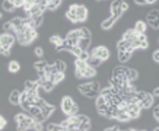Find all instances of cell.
Returning a JSON list of instances; mask_svg holds the SVG:
<instances>
[{"instance_id": "obj_52", "label": "cell", "mask_w": 159, "mask_h": 131, "mask_svg": "<svg viewBox=\"0 0 159 131\" xmlns=\"http://www.w3.org/2000/svg\"><path fill=\"white\" fill-rule=\"evenodd\" d=\"M150 26H152V28L153 29H158V20H153V22H150Z\"/></svg>"}, {"instance_id": "obj_33", "label": "cell", "mask_w": 159, "mask_h": 131, "mask_svg": "<svg viewBox=\"0 0 159 131\" xmlns=\"http://www.w3.org/2000/svg\"><path fill=\"white\" fill-rule=\"evenodd\" d=\"M79 34H80V38H86V39H91L92 38V32L89 31L88 28H79Z\"/></svg>"}, {"instance_id": "obj_13", "label": "cell", "mask_w": 159, "mask_h": 131, "mask_svg": "<svg viewBox=\"0 0 159 131\" xmlns=\"http://www.w3.org/2000/svg\"><path fill=\"white\" fill-rule=\"evenodd\" d=\"M155 101H156V99L152 96V93H148L145 99H142V101L139 102V107L142 108V109H149V108H152V105L155 103Z\"/></svg>"}, {"instance_id": "obj_29", "label": "cell", "mask_w": 159, "mask_h": 131, "mask_svg": "<svg viewBox=\"0 0 159 131\" xmlns=\"http://www.w3.org/2000/svg\"><path fill=\"white\" fill-rule=\"evenodd\" d=\"M101 60H98L97 57H93V55H89V58L86 60V64L89 66V67H92V68H97L98 66H101Z\"/></svg>"}, {"instance_id": "obj_5", "label": "cell", "mask_w": 159, "mask_h": 131, "mask_svg": "<svg viewBox=\"0 0 159 131\" xmlns=\"http://www.w3.org/2000/svg\"><path fill=\"white\" fill-rule=\"evenodd\" d=\"M89 53H91V55L97 57L98 60H101V61H107V60L111 57L110 50H108V47H105V45H98L97 48H93V51H89Z\"/></svg>"}, {"instance_id": "obj_18", "label": "cell", "mask_w": 159, "mask_h": 131, "mask_svg": "<svg viewBox=\"0 0 159 131\" xmlns=\"http://www.w3.org/2000/svg\"><path fill=\"white\" fill-rule=\"evenodd\" d=\"M117 57H118V61H120V63H127V61L131 60L133 53H131V51H118V53H117Z\"/></svg>"}, {"instance_id": "obj_27", "label": "cell", "mask_w": 159, "mask_h": 131, "mask_svg": "<svg viewBox=\"0 0 159 131\" xmlns=\"http://www.w3.org/2000/svg\"><path fill=\"white\" fill-rule=\"evenodd\" d=\"M91 42L92 39H86V38H82L79 42H77V47L82 50V51H89V47H91Z\"/></svg>"}, {"instance_id": "obj_53", "label": "cell", "mask_w": 159, "mask_h": 131, "mask_svg": "<svg viewBox=\"0 0 159 131\" xmlns=\"http://www.w3.org/2000/svg\"><path fill=\"white\" fill-rule=\"evenodd\" d=\"M130 131H145V130H133V128H131Z\"/></svg>"}, {"instance_id": "obj_22", "label": "cell", "mask_w": 159, "mask_h": 131, "mask_svg": "<svg viewBox=\"0 0 159 131\" xmlns=\"http://www.w3.org/2000/svg\"><path fill=\"white\" fill-rule=\"evenodd\" d=\"M38 82L37 80H32V79H29V80H26L25 82V86H24V90H26V92H29V90H37L38 89Z\"/></svg>"}, {"instance_id": "obj_26", "label": "cell", "mask_w": 159, "mask_h": 131, "mask_svg": "<svg viewBox=\"0 0 159 131\" xmlns=\"http://www.w3.org/2000/svg\"><path fill=\"white\" fill-rule=\"evenodd\" d=\"M2 9L5 10V12H7V13H12V12H15V6H13V0L10 2V0H5V2H2Z\"/></svg>"}, {"instance_id": "obj_15", "label": "cell", "mask_w": 159, "mask_h": 131, "mask_svg": "<svg viewBox=\"0 0 159 131\" xmlns=\"http://www.w3.org/2000/svg\"><path fill=\"white\" fill-rule=\"evenodd\" d=\"M9 22H10V25H12V29L15 31V34H18L20 29H22V26H24V20H22L20 16H16L13 19H10Z\"/></svg>"}, {"instance_id": "obj_46", "label": "cell", "mask_w": 159, "mask_h": 131, "mask_svg": "<svg viewBox=\"0 0 159 131\" xmlns=\"http://www.w3.org/2000/svg\"><path fill=\"white\" fill-rule=\"evenodd\" d=\"M6 124H7V121H6V118L3 115H0V130H3L6 127Z\"/></svg>"}, {"instance_id": "obj_9", "label": "cell", "mask_w": 159, "mask_h": 131, "mask_svg": "<svg viewBox=\"0 0 159 131\" xmlns=\"http://www.w3.org/2000/svg\"><path fill=\"white\" fill-rule=\"evenodd\" d=\"M110 12H111V16H112V18H116V19H118L121 15H123V12H121V2L120 0H114V2L111 3Z\"/></svg>"}, {"instance_id": "obj_34", "label": "cell", "mask_w": 159, "mask_h": 131, "mask_svg": "<svg viewBox=\"0 0 159 131\" xmlns=\"http://www.w3.org/2000/svg\"><path fill=\"white\" fill-rule=\"evenodd\" d=\"M146 19H148V22H153V20H158V10H150V12H148V15H146Z\"/></svg>"}, {"instance_id": "obj_2", "label": "cell", "mask_w": 159, "mask_h": 131, "mask_svg": "<svg viewBox=\"0 0 159 131\" xmlns=\"http://www.w3.org/2000/svg\"><path fill=\"white\" fill-rule=\"evenodd\" d=\"M60 108H61V112L64 114L66 116H72V115H76L79 112V105H77L75 99L72 96H63L61 98V102H60Z\"/></svg>"}, {"instance_id": "obj_16", "label": "cell", "mask_w": 159, "mask_h": 131, "mask_svg": "<svg viewBox=\"0 0 159 131\" xmlns=\"http://www.w3.org/2000/svg\"><path fill=\"white\" fill-rule=\"evenodd\" d=\"M116 47H117V53H118V51H131V53H134L133 48H131V42L125 41V39H120V41L117 42Z\"/></svg>"}, {"instance_id": "obj_21", "label": "cell", "mask_w": 159, "mask_h": 131, "mask_svg": "<svg viewBox=\"0 0 159 131\" xmlns=\"http://www.w3.org/2000/svg\"><path fill=\"white\" fill-rule=\"evenodd\" d=\"M7 72L12 73V74H15V73H19L20 72V64H19V61H16V60H12V61H9V64H7Z\"/></svg>"}, {"instance_id": "obj_7", "label": "cell", "mask_w": 159, "mask_h": 131, "mask_svg": "<svg viewBox=\"0 0 159 131\" xmlns=\"http://www.w3.org/2000/svg\"><path fill=\"white\" fill-rule=\"evenodd\" d=\"M15 42H16V37L15 35L6 34V32L0 34V47H9V48H12Z\"/></svg>"}, {"instance_id": "obj_19", "label": "cell", "mask_w": 159, "mask_h": 131, "mask_svg": "<svg viewBox=\"0 0 159 131\" xmlns=\"http://www.w3.org/2000/svg\"><path fill=\"white\" fill-rule=\"evenodd\" d=\"M117 19L116 18H112V16H108V18H105V19L102 20V24H101V28L104 29V31H108V29H111L114 25H116Z\"/></svg>"}, {"instance_id": "obj_50", "label": "cell", "mask_w": 159, "mask_h": 131, "mask_svg": "<svg viewBox=\"0 0 159 131\" xmlns=\"http://www.w3.org/2000/svg\"><path fill=\"white\" fill-rule=\"evenodd\" d=\"M121 128L118 125H114V127H108V128H105L104 131H120Z\"/></svg>"}, {"instance_id": "obj_28", "label": "cell", "mask_w": 159, "mask_h": 131, "mask_svg": "<svg viewBox=\"0 0 159 131\" xmlns=\"http://www.w3.org/2000/svg\"><path fill=\"white\" fill-rule=\"evenodd\" d=\"M61 3L63 2H60V0H50V2H47V7H45V9L54 12V10H57L58 7L61 6Z\"/></svg>"}, {"instance_id": "obj_4", "label": "cell", "mask_w": 159, "mask_h": 131, "mask_svg": "<svg viewBox=\"0 0 159 131\" xmlns=\"http://www.w3.org/2000/svg\"><path fill=\"white\" fill-rule=\"evenodd\" d=\"M77 90L80 93H83V95H86V93L91 92V90L99 92V90H101V86H99V82H97V80H89V82L80 83V85L77 86Z\"/></svg>"}, {"instance_id": "obj_49", "label": "cell", "mask_w": 159, "mask_h": 131, "mask_svg": "<svg viewBox=\"0 0 159 131\" xmlns=\"http://www.w3.org/2000/svg\"><path fill=\"white\" fill-rule=\"evenodd\" d=\"M98 95H99V92H97V90H91V92H88V93H86V96H88V98H97Z\"/></svg>"}, {"instance_id": "obj_48", "label": "cell", "mask_w": 159, "mask_h": 131, "mask_svg": "<svg viewBox=\"0 0 159 131\" xmlns=\"http://www.w3.org/2000/svg\"><path fill=\"white\" fill-rule=\"evenodd\" d=\"M152 58H153L155 63H158V61H159V51H158V50H155L153 53H152Z\"/></svg>"}, {"instance_id": "obj_37", "label": "cell", "mask_w": 159, "mask_h": 131, "mask_svg": "<svg viewBox=\"0 0 159 131\" xmlns=\"http://www.w3.org/2000/svg\"><path fill=\"white\" fill-rule=\"evenodd\" d=\"M35 2H37V0H25V2H24V7H22V10H24V12H28V10L35 5Z\"/></svg>"}, {"instance_id": "obj_36", "label": "cell", "mask_w": 159, "mask_h": 131, "mask_svg": "<svg viewBox=\"0 0 159 131\" xmlns=\"http://www.w3.org/2000/svg\"><path fill=\"white\" fill-rule=\"evenodd\" d=\"M116 120H118V121H121V122H129V121H130L129 115H127L124 111H120V109H118V115H117Z\"/></svg>"}, {"instance_id": "obj_41", "label": "cell", "mask_w": 159, "mask_h": 131, "mask_svg": "<svg viewBox=\"0 0 159 131\" xmlns=\"http://www.w3.org/2000/svg\"><path fill=\"white\" fill-rule=\"evenodd\" d=\"M89 55H91V53H89V51H82V53L79 54V57H76V58L82 60V61H86L88 58H89Z\"/></svg>"}, {"instance_id": "obj_47", "label": "cell", "mask_w": 159, "mask_h": 131, "mask_svg": "<svg viewBox=\"0 0 159 131\" xmlns=\"http://www.w3.org/2000/svg\"><path fill=\"white\" fill-rule=\"evenodd\" d=\"M129 9H130V6H129V3H125V2H121V12L124 13V12H127Z\"/></svg>"}, {"instance_id": "obj_43", "label": "cell", "mask_w": 159, "mask_h": 131, "mask_svg": "<svg viewBox=\"0 0 159 131\" xmlns=\"http://www.w3.org/2000/svg\"><path fill=\"white\" fill-rule=\"evenodd\" d=\"M19 107L22 108V109H24L25 112H28V111H29V108L32 107V105H31V103H29L28 101H24V102H20V103H19Z\"/></svg>"}, {"instance_id": "obj_32", "label": "cell", "mask_w": 159, "mask_h": 131, "mask_svg": "<svg viewBox=\"0 0 159 131\" xmlns=\"http://www.w3.org/2000/svg\"><path fill=\"white\" fill-rule=\"evenodd\" d=\"M47 64H50L48 61H45V60H39V61H35V64H34V68L37 70V72H44V68L47 67Z\"/></svg>"}, {"instance_id": "obj_30", "label": "cell", "mask_w": 159, "mask_h": 131, "mask_svg": "<svg viewBox=\"0 0 159 131\" xmlns=\"http://www.w3.org/2000/svg\"><path fill=\"white\" fill-rule=\"evenodd\" d=\"M53 66H54V68H56L58 73H64L66 72V68H67V66H66V63H64L63 60H56Z\"/></svg>"}, {"instance_id": "obj_10", "label": "cell", "mask_w": 159, "mask_h": 131, "mask_svg": "<svg viewBox=\"0 0 159 131\" xmlns=\"http://www.w3.org/2000/svg\"><path fill=\"white\" fill-rule=\"evenodd\" d=\"M66 41H69V42L72 44L73 47L75 45H77V42L80 41V34H79V29H73V31H70V32H67V35H66Z\"/></svg>"}, {"instance_id": "obj_25", "label": "cell", "mask_w": 159, "mask_h": 131, "mask_svg": "<svg viewBox=\"0 0 159 131\" xmlns=\"http://www.w3.org/2000/svg\"><path fill=\"white\" fill-rule=\"evenodd\" d=\"M63 41H64V38H63L61 35H58V34L51 35V37H50V42L53 44V45L56 47V48H57V47H61Z\"/></svg>"}, {"instance_id": "obj_1", "label": "cell", "mask_w": 159, "mask_h": 131, "mask_svg": "<svg viewBox=\"0 0 159 131\" xmlns=\"http://www.w3.org/2000/svg\"><path fill=\"white\" fill-rule=\"evenodd\" d=\"M37 38H38V32L34 31V29H31L26 25H24L22 29L16 34V42L19 45H22V47H26L29 44H32Z\"/></svg>"}, {"instance_id": "obj_11", "label": "cell", "mask_w": 159, "mask_h": 131, "mask_svg": "<svg viewBox=\"0 0 159 131\" xmlns=\"http://www.w3.org/2000/svg\"><path fill=\"white\" fill-rule=\"evenodd\" d=\"M39 111H41V115L47 120V118H50V116L53 115V112L56 111V107H54L53 103H48V102H45L43 107L39 108Z\"/></svg>"}, {"instance_id": "obj_23", "label": "cell", "mask_w": 159, "mask_h": 131, "mask_svg": "<svg viewBox=\"0 0 159 131\" xmlns=\"http://www.w3.org/2000/svg\"><path fill=\"white\" fill-rule=\"evenodd\" d=\"M137 35L139 34H136L134 31H133V28H130V29H127V31L124 32V35H123V38L121 39H125V41H129V42H133Z\"/></svg>"}, {"instance_id": "obj_8", "label": "cell", "mask_w": 159, "mask_h": 131, "mask_svg": "<svg viewBox=\"0 0 159 131\" xmlns=\"http://www.w3.org/2000/svg\"><path fill=\"white\" fill-rule=\"evenodd\" d=\"M75 10H76L77 24L79 22H85L88 19V7L85 5H75Z\"/></svg>"}, {"instance_id": "obj_38", "label": "cell", "mask_w": 159, "mask_h": 131, "mask_svg": "<svg viewBox=\"0 0 159 131\" xmlns=\"http://www.w3.org/2000/svg\"><path fill=\"white\" fill-rule=\"evenodd\" d=\"M28 114L32 116V118H35V116H38L39 114H41V111H39L38 107H31L29 108V111H28Z\"/></svg>"}, {"instance_id": "obj_17", "label": "cell", "mask_w": 159, "mask_h": 131, "mask_svg": "<svg viewBox=\"0 0 159 131\" xmlns=\"http://www.w3.org/2000/svg\"><path fill=\"white\" fill-rule=\"evenodd\" d=\"M9 102L12 103V105H19V102H20V90L13 89V90L9 93Z\"/></svg>"}, {"instance_id": "obj_42", "label": "cell", "mask_w": 159, "mask_h": 131, "mask_svg": "<svg viewBox=\"0 0 159 131\" xmlns=\"http://www.w3.org/2000/svg\"><path fill=\"white\" fill-rule=\"evenodd\" d=\"M152 114H153V120L155 121H158L159 120V107H158V103H155L153 105V111H152Z\"/></svg>"}, {"instance_id": "obj_6", "label": "cell", "mask_w": 159, "mask_h": 131, "mask_svg": "<svg viewBox=\"0 0 159 131\" xmlns=\"http://www.w3.org/2000/svg\"><path fill=\"white\" fill-rule=\"evenodd\" d=\"M125 114L129 115V118L131 120H137L142 115V108L139 107V103H129L125 107Z\"/></svg>"}, {"instance_id": "obj_54", "label": "cell", "mask_w": 159, "mask_h": 131, "mask_svg": "<svg viewBox=\"0 0 159 131\" xmlns=\"http://www.w3.org/2000/svg\"><path fill=\"white\" fill-rule=\"evenodd\" d=\"M2 16H3V15H2V12H0V19H2Z\"/></svg>"}, {"instance_id": "obj_31", "label": "cell", "mask_w": 159, "mask_h": 131, "mask_svg": "<svg viewBox=\"0 0 159 131\" xmlns=\"http://www.w3.org/2000/svg\"><path fill=\"white\" fill-rule=\"evenodd\" d=\"M97 76V68H92L88 66L86 70L83 72V79H93Z\"/></svg>"}, {"instance_id": "obj_40", "label": "cell", "mask_w": 159, "mask_h": 131, "mask_svg": "<svg viewBox=\"0 0 159 131\" xmlns=\"http://www.w3.org/2000/svg\"><path fill=\"white\" fill-rule=\"evenodd\" d=\"M10 53H12V48H9V47H0V54L2 55L7 57V55H10Z\"/></svg>"}, {"instance_id": "obj_39", "label": "cell", "mask_w": 159, "mask_h": 131, "mask_svg": "<svg viewBox=\"0 0 159 131\" xmlns=\"http://www.w3.org/2000/svg\"><path fill=\"white\" fill-rule=\"evenodd\" d=\"M63 127L60 124H48L47 125V131H61Z\"/></svg>"}, {"instance_id": "obj_35", "label": "cell", "mask_w": 159, "mask_h": 131, "mask_svg": "<svg viewBox=\"0 0 159 131\" xmlns=\"http://www.w3.org/2000/svg\"><path fill=\"white\" fill-rule=\"evenodd\" d=\"M64 80V73H54L53 74V83L54 85H60Z\"/></svg>"}, {"instance_id": "obj_20", "label": "cell", "mask_w": 159, "mask_h": 131, "mask_svg": "<svg viewBox=\"0 0 159 131\" xmlns=\"http://www.w3.org/2000/svg\"><path fill=\"white\" fill-rule=\"evenodd\" d=\"M66 18H67V20H70L72 24H77V18H76V10H75V5L69 6V9L66 10Z\"/></svg>"}, {"instance_id": "obj_51", "label": "cell", "mask_w": 159, "mask_h": 131, "mask_svg": "<svg viewBox=\"0 0 159 131\" xmlns=\"http://www.w3.org/2000/svg\"><path fill=\"white\" fill-rule=\"evenodd\" d=\"M158 96H159V87L156 86L153 89V98H155V99H158Z\"/></svg>"}, {"instance_id": "obj_24", "label": "cell", "mask_w": 159, "mask_h": 131, "mask_svg": "<svg viewBox=\"0 0 159 131\" xmlns=\"http://www.w3.org/2000/svg\"><path fill=\"white\" fill-rule=\"evenodd\" d=\"M107 105H108V101H107L104 96L98 95V96L95 98V108H97V109H102V108H105Z\"/></svg>"}, {"instance_id": "obj_3", "label": "cell", "mask_w": 159, "mask_h": 131, "mask_svg": "<svg viewBox=\"0 0 159 131\" xmlns=\"http://www.w3.org/2000/svg\"><path fill=\"white\" fill-rule=\"evenodd\" d=\"M15 121H16V130L18 131H28L29 128H32L35 120L28 112H20L15 116Z\"/></svg>"}, {"instance_id": "obj_44", "label": "cell", "mask_w": 159, "mask_h": 131, "mask_svg": "<svg viewBox=\"0 0 159 131\" xmlns=\"http://www.w3.org/2000/svg\"><path fill=\"white\" fill-rule=\"evenodd\" d=\"M34 54L37 55L38 58H43V55H44V50H43V47H37V48L34 50Z\"/></svg>"}, {"instance_id": "obj_45", "label": "cell", "mask_w": 159, "mask_h": 131, "mask_svg": "<svg viewBox=\"0 0 159 131\" xmlns=\"http://www.w3.org/2000/svg\"><path fill=\"white\" fill-rule=\"evenodd\" d=\"M24 2L25 0H13L15 9H22V7H24Z\"/></svg>"}, {"instance_id": "obj_14", "label": "cell", "mask_w": 159, "mask_h": 131, "mask_svg": "<svg viewBox=\"0 0 159 131\" xmlns=\"http://www.w3.org/2000/svg\"><path fill=\"white\" fill-rule=\"evenodd\" d=\"M146 29H148V25H146L145 20H137L133 26V31L139 35H146Z\"/></svg>"}, {"instance_id": "obj_12", "label": "cell", "mask_w": 159, "mask_h": 131, "mask_svg": "<svg viewBox=\"0 0 159 131\" xmlns=\"http://www.w3.org/2000/svg\"><path fill=\"white\" fill-rule=\"evenodd\" d=\"M124 77H125V80H127L129 83H133V82H136V80L139 79V73H137L136 68L125 67L124 68Z\"/></svg>"}]
</instances>
